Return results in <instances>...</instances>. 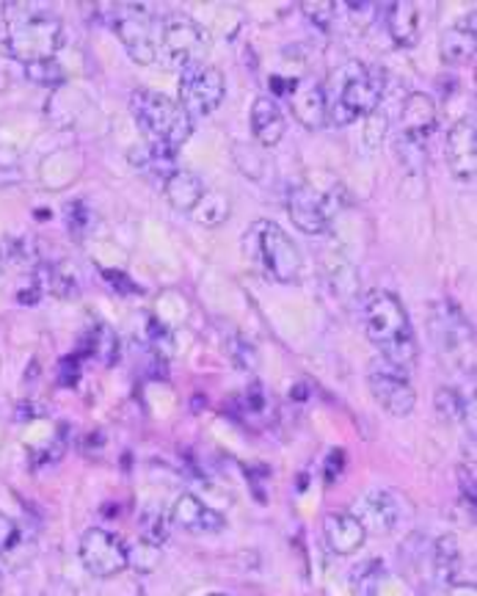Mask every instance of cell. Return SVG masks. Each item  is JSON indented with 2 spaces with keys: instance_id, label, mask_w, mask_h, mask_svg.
<instances>
[{
  "instance_id": "obj_27",
  "label": "cell",
  "mask_w": 477,
  "mask_h": 596,
  "mask_svg": "<svg viewBox=\"0 0 477 596\" xmlns=\"http://www.w3.org/2000/svg\"><path fill=\"white\" fill-rule=\"evenodd\" d=\"M434 406H436V414H439V417L445 420V423L458 425V423H464V420H467V414L473 412L475 403L473 401L467 403V397L458 393V390L439 387V390H436V395H434Z\"/></svg>"
},
{
  "instance_id": "obj_9",
  "label": "cell",
  "mask_w": 477,
  "mask_h": 596,
  "mask_svg": "<svg viewBox=\"0 0 477 596\" xmlns=\"http://www.w3.org/2000/svg\"><path fill=\"white\" fill-rule=\"evenodd\" d=\"M78 558H81L83 569L97 580H111L130 566V549L124 547L116 533L105 531V527H89L78 542Z\"/></svg>"
},
{
  "instance_id": "obj_8",
  "label": "cell",
  "mask_w": 477,
  "mask_h": 596,
  "mask_svg": "<svg viewBox=\"0 0 477 596\" xmlns=\"http://www.w3.org/2000/svg\"><path fill=\"white\" fill-rule=\"evenodd\" d=\"M430 337L445 360L458 362L464 371L475 367V329L456 301H436L430 306Z\"/></svg>"
},
{
  "instance_id": "obj_42",
  "label": "cell",
  "mask_w": 477,
  "mask_h": 596,
  "mask_svg": "<svg viewBox=\"0 0 477 596\" xmlns=\"http://www.w3.org/2000/svg\"><path fill=\"white\" fill-rule=\"evenodd\" d=\"M207 596H230V594H207Z\"/></svg>"
},
{
  "instance_id": "obj_35",
  "label": "cell",
  "mask_w": 477,
  "mask_h": 596,
  "mask_svg": "<svg viewBox=\"0 0 477 596\" xmlns=\"http://www.w3.org/2000/svg\"><path fill=\"white\" fill-rule=\"evenodd\" d=\"M22 536L20 531H17L14 522L9 519V516L0 514V558H9V555L17 553V547H20Z\"/></svg>"
},
{
  "instance_id": "obj_17",
  "label": "cell",
  "mask_w": 477,
  "mask_h": 596,
  "mask_svg": "<svg viewBox=\"0 0 477 596\" xmlns=\"http://www.w3.org/2000/svg\"><path fill=\"white\" fill-rule=\"evenodd\" d=\"M290 100V111L293 117L304 124L306 130H321L326 119V94H323V87L312 78H301L298 83H293V89L287 92Z\"/></svg>"
},
{
  "instance_id": "obj_41",
  "label": "cell",
  "mask_w": 477,
  "mask_h": 596,
  "mask_svg": "<svg viewBox=\"0 0 477 596\" xmlns=\"http://www.w3.org/2000/svg\"><path fill=\"white\" fill-rule=\"evenodd\" d=\"M0 592H3V572H0Z\"/></svg>"
},
{
  "instance_id": "obj_29",
  "label": "cell",
  "mask_w": 477,
  "mask_h": 596,
  "mask_svg": "<svg viewBox=\"0 0 477 596\" xmlns=\"http://www.w3.org/2000/svg\"><path fill=\"white\" fill-rule=\"evenodd\" d=\"M382 564L378 560H367L359 569L351 572V583H354L356 596H378V586H382Z\"/></svg>"
},
{
  "instance_id": "obj_20",
  "label": "cell",
  "mask_w": 477,
  "mask_h": 596,
  "mask_svg": "<svg viewBox=\"0 0 477 596\" xmlns=\"http://www.w3.org/2000/svg\"><path fill=\"white\" fill-rule=\"evenodd\" d=\"M436 130V105L428 94L412 92L403 100L400 133L414 135L419 141H428Z\"/></svg>"
},
{
  "instance_id": "obj_11",
  "label": "cell",
  "mask_w": 477,
  "mask_h": 596,
  "mask_svg": "<svg viewBox=\"0 0 477 596\" xmlns=\"http://www.w3.org/2000/svg\"><path fill=\"white\" fill-rule=\"evenodd\" d=\"M367 387H371L378 406H382L384 412H389L392 417H406V414H412L414 406H417V393H414L412 382H408V373L384 360L371 367V373H367Z\"/></svg>"
},
{
  "instance_id": "obj_13",
  "label": "cell",
  "mask_w": 477,
  "mask_h": 596,
  "mask_svg": "<svg viewBox=\"0 0 477 596\" xmlns=\"http://www.w3.org/2000/svg\"><path fill=\"white\" fill-rule=\"evenodd\" d=\"M287 215L306 235H323L328 230V224H332L328 199L306 183L293 185L287 191Z\"/></svg>"
},
{
  "instance_id": "obj_14",
  "label": "cell",
  "mask_w": 477,
  "mask_h": 596,
  "mask_svg": "<svg viewBox=\"0 0 477 596\" xmlns=\"http://www.w3.org/2000/svg\"><path fill=\"white\" fill-rule=\"evenodd\" d=\"M169 519H172L174 527H180L185 533H196V536H215V533H221L226 527L224 516L215 508H210V505H204L191 492L174 499Z\"/></svg>"
},
{
  "instance_id": "obj_4",
  "label": "cell",
  "mask_w": 477,
  "mask_h": 596,
  "mask_svg": "<svg viewBox=\"0 0 477 596\" xmlns=\"http://www.w3.org/2000/svg\"><path fill=\"white\" fill-rule=\"evenodd\" d=\"M130 111L150 141L180 150L193 133V119L180 108L177 100L152 89H135L130 94Z\"/></svg>"
},
{
  "instance_id": "obj_28",
  "label": "cell",
  "mask_w": 477,
  "mask_h": 596,
  "mask_svg": "<svg viewBox=\"0 0 477 596\" xmlns=\"http://www.w3.org/2000/svg\"><path fill=\"white\" fill-rule=\"evenodd\" d=\"M39 282H42L44 291H50L53 296H61V299H70V296H78V282H75V274H72L70 269H67L64 263L59 265H42V269L37 271Z\"/></svg>"
},
{
  "instance_id": "obj_26",
  "label": "cell",
  "mask_w": 477,
  "mask_h": 596,
  "mask_svg": "<svg viewBox=\"0 0 477 596\" xmlns=\"http://www.w3.org/2000/svg\"><path fill=\"white\" fill-rule=\"evenodd\" d=\"M230 196H224L221 191H204V196L199 199L196 208L191 210L193 221L202 226H219L230 219Z\"/></svg>"
},
{
  "instance_id": "obj_18",
  "label": "cell",
  "mask_w": 477,
  "mask_h": 596,
  "mask_svg": "<svg viewBox=\"0 0 477 596\" xmlns=\"http://www.w3.org/2000/svg\"><path fill=\"white\" fill-rule=\"evenodd\" d=\"M128 161L133 163L139 172H144L146 178L158 180V183H166L174 172H177V150L172 147L155 144V141H146V144L133 147L128 152Z\"/></svg>"
},
{
  "instance_id": "obj_15",
  "label": "cell",
  "mask_w": 477,
  "mask_h": 596,
  "mask_svg": "<svg viewBox=\"0 0 477 596\" xmlns=\"http://www.w3.org/2000/svg\"><path fill=\"white\" fill-rule=\"evenodd\" d=\"M354 516L359 519V525L365 527L367 536H371V533L373 536H386V533L395 531L397 522H400L397 499L384 489L367 492V495L359 499V505H356Z\"/></svg>"
},
{
  "instance_id": "obj_37",
  "label": "cell",
  "mask_w": 477,
  "mask_h": 596,
  "mask_svg": "<svg viewBox=\"0 0 477 596\" xmlns=\"http://www.w3.org/2000/svg\"><path fill=\"white\" fill-rule=\"evenodd\" d=\"M89 221H92V215H89L87 204L83 202H72L70 208H67V224H70V232L83 235V232L89 230Z\"/></svg>"
},
{
  "instance_id": "obj_3",
  "label": "cell",
  "mask_w": 477,
  "mask_h": 596,
  "mask_svg": "<svg viewBox=\"0 0 477 596\" xmlns=\"http://www.w3.org/2000/svg\"><path fill=\"white\" fill-rule=\"evenodd\" d=\"M326 94V119L337 128L356 122L359 117H371L382 108L384 81L376 70L362 61H348L339 67L328 81Z\"/></svg>"
},
{
  "instance_id": "obj_12",
  "label": "cell",
  "mask_w": 477,
  "mask_h": 596,
  "mask_svg": "<svg viewBox=\"0 0 477 596\" xmlns=\"http://www.w3.org/2000/svg\"><path fill=\"white\" fill-rule=\"evenodd\" d=\"M447 169L461 183H475L477 178V124L475 117L458 119L445 139Z\"/></svg>"
},
{
  "instance_id": "obj_16",
  "label": "cell",
  "mask_w": 477,
  "mask_h": 596,
  "mask_svg": "<svg viewBox=\"0 0 477 596\" xmlns=\"http://www.w3.org/2000/svg\"><path fill=\"white\" fill-rule=\"evenodd\" d=\"M323 542L334 555H356L367 542L365 527L348 511H332L323 519Z\"/></svg>"
},
{
  "instance_id": "obj_40",
  "label": "cell",
  "mask_w": 477,
  "mask_h": 596,
  "mask_svg": "<svg viewBox=\"0 0 477 596\" xmlns=\"http://www.w3.org/2000/svg\"><path fill=\"white\" fill-rule=\"evenodd\" d=\"M3 265H6V257H3V249H0V276H3Z\"/></svg>"
},
{
  "instance_id": "obj_5",
  "label": "cell",
  "mask_w": 477,
  "mask_h": 596,
  "mask_svg": "<svg viewBox=\"0 0 477 596\" xmlns=\"http://www.w3.org/2000/svg\"><path fill=\"white\" fill-rule=\"evenodd\" d=\"M246 254L254 260L257 269H263L265 276L276 282H295L304 269L301 249L295 246L293 238L274 221H254L252 230L243 235Z\"/></svg>"
},
{
  "instance_id": "obj_10",
  "label": "cell",
  "mask_w": 477,
  "mask_h": 596,
  "mask_svg": "<svg viewBox=\"0 0 477 596\" xmlns=\"http://www.w3.org/2000/svg\"><path fill=\"white\" fill-rule=\"evenodd\" d=\"M177 102L189 117H210L215 108L224 102L226 81L221 70L210 64L189 67L180 72V87H177Z\"/></svg>"
},
{
  "instance_id": "obj_1",
  "label": "cell",
  "mask_w": 477,
  "mask_h": 596,
  "mask_svg": "<svg viewBox=\"0 0 477 596\" xmlns=\"http://www.w3.org/2000/svg\"><path fill=\"white\" fill-rule=\"evenodd\" d=\"M64 44V26L39 3L3 6V53L22 67L55 59Z\"/></svg>"
},
{
  "instance_id": "obj_31",
  "label": "cell",
  "mask_w": 477,
  "mask_h": 596,
  "mask_svg": "<svg viewBox=\"0 0 477 596\" xmlns=\"http://www.w3.org/2000/svg\"><path fill=\"white\" fill-rule=\"evenodd\" d=\"M89 343H92V354L100 356L105 365H113L119 356V343H116V334L111 332L108 326H100L97 332L89 334Z\"/></svg>"
},
{
  "instance_id": "obj_39",
  "label": "cell",
  "mask_w": 477,
  "mask_h": 596,
  "mask_svg": "<svg viewBox=\"0 0 477 596\" xmlns=\"http://www.w3.org/2000/svg\"><path fill=\"white\" fill-rule=\"evenodd\" d=\"M343 464H345V453L343 451H334L332 456H328V462H326V484H334V478H339V475H343Z\"/></svg>"
},
{
  "instance_id": "obj_25",
  "label": "cell",
  "mask_w": 477,
  "mask_h": 596,
  "mask_svg": "<svg viewBox=\"0 0 477 596\" xmlns=\"http://www.w3.org/2000/svg\"><path fill=\"white\" fill-rule=\"evenodd\" d=\"M395 152H397L400 166L406 169V174H412V178H423L425 166H428V147H425V141L400 133L395 141Z\"/></svg>"
},
{
  "instance_id": "obj_6",
  "label": "cell",
  "mask_w": 477,
  "mask_h": 596,
  "mask_svg": "<svg viewBox=\"0 0 477 596\" xmlns=\"http://www.w3.org/2000/svg\"><path fill=\"white\" fill-rule=\"evenodd\" d=\"M108 14V22L116 31L119 42L124 44L130 59L141 67H150L158 61V42H161L163 22L158 20L155 11L139 3H119L102 9Z\"/></svg>"
},
{
  "instance_id": "obj_30",
  "label": "cell",
  "mask_w": 477,
  "mask_h": 596,
  "mask_svg": "<svg viewBox=\"0 0 477 596\" xmlns=\"http://www.w3.org/2000/svg\"><path fill=\"white\" fill-rule=\"evenodd\" d=\"M26 75L31 78L33 83H39V87H61L64 83V70H61V64L55 59L50 61H37V64H28L26 67Z\"/></svg>"
},
{
  "instance_id": "obj_2",
  "label": "cell",
  "mask_w": 477,
  "mask_h": 596,
  "mask_svg": "<svg viewBox=\"0 0 477 596\" xmlns=\"http://www.w3.org/2000/svg\"><path fill=\"white\" fill-rule=\"evenodd\" d=\"M365 332L371 343L382 351V360L400 371H412L417 365V337L403 301L389 291H371L362 304Z\"/></svg>"
},
{
  "instance_id": "obj_33",
  "label": "cell",
  "mask_w": 477,
  "mask_h": 596,
  "mask_svg": "<svg viewBox=\"0 0 477 596\" xmlns=\"http://www.w3.org/2000/svg\"><path fill=\"white\" fill-rule=\"evenodd\" d=\"M166 536H169L166 519H163L161 514L141 516V538H144L146 544H155V547H161V544L166 542Z\"/></svg>"
},
{
  "instance_id": "obj_21",
  "label": "cell",
  "mask_w": 477,
  "mask_h": 596,
  "mask_svg": "<svg viewBox=\"0 0 477 596\" xmlns=\"http://www.w3.org/2000/svg\"><path fill=\"white\" fill-rule=\"evenodd\" d=\"M386 31L397 48H414L419 39V9L408 0H395L382 11Z\"/></svg>"
},
{
  "instance_id": "obj_36",
  "label": "cell",
  "mask_w": 477,
  "mask_h": 596,
  "mask_svg": "<svg viewBox=\"0 0 477 596\" xmlns=\"http://www.w3.org/2000/svg\"><path fill=\"white\" fill-rule=\"evenodd\" d=\"M230 351H232V360H235V365L246 367V371H254V367H257V351H254V345H248L246 340H241V337L232 340Z\"/></svg>"
},
{
  "instance_id": "obj_22",
  "label": "cell",
  "mask_w": 477,
  "mask_h": 596,
  "mask_svg": "<svg viewBox=\"0 0 477 596\" xmlns=\"http://www.w3.org/2000/svg\"><path fill=\"white\" fill-rule=\"evenodd\" d=\"M287 122L280 102L274 98H257L252 105V133L263 147H276L285 135Z\"/></svg>"
},
{
  "instance_id": "obj_19",
  "label": "cell",
  "mask_w": 477,
  "mask_h": 596,
  "mask_svg": "<svg viewBox=\"0 0 477 596\" xmlns=\"http://www.w3.org/2000/svg\"><path fill=\"white\" fill-rule=\"evenodd\" d=\"M477 11L473 9L469 14L458 17L442 37V55L447 64H467L475 59V44H477Z\"/></svg>"
},
{
  "instance_id": "obj_32",
  "label": "cell",
  "mask_w": 477,
  "mask_h": 596,
  "mask_svg": "<svg viewBox=\"0 0 477 596\" xmlns=\"http://www.w3.org/2000/svg\"><path fill=\"white\" fill-rule=\"evenodd\" d=\"M386 130H389V117L378 108V111H373L371 117H365V144L367 150H378L386 135Z\"/></svg>"
},
{
  "instance_id": "obj_38",
  "label": "cell",
  "mask_w": 477,
  "mask_h": 596,
  "mask_svg": "<svg viewBox=\"0 0 477 596\" xmlns=\"http://www.w3.org/2000/svg\"><path fill=\"white\" fill-rule=\"evenodd\" d=\"M458 486H461V497H464V503L469 505V511H473L475 514V473L473 469H467V467H461L458 469Z\"/></svg>"
},
{
  "instance_id": "obj_24",
  "label": "cell",
  "mask_w": 477,
  "mask_h": 596,
  "mask_svg": "<svg viewBox=\"0 0 477 596\" xmlns=\"http://www.w3.org/2000/svg\"><path fill=\"white\" fill-rule=\"evenodd\" d=\"M458 572H461V549L453 536H442L434 544V575L439 577L445 586H453L458 580Z\"/></svg>"
},
{
  "instance_id": "obj_23",
  "label": "cell",
  "mask_w": 477,
  "mask_h": 596,
  "mask_svg": "<svg viewBox=\"0 0 477 596\" xmlns=\"http://www.w3.org/2000/svg\"><path fill=\"white\" fill-rule=\"evenodd\" d=\"M204 180L199 178L196 172H189V169H177L172 178L163 183V194H166L169 202H172L174 210H183V213H191L199 204V199L204 196Z\"/></svg>"
},
{
  "instance_id": "obj_7",
  "label": "cell",
  "mask_w": 477,
  "mask_h": 596,
  "mask_svg": "<svg viewBox=\"0 0 477 596\" xmlns=\"http://www.w3.org/2000/svg\"><path fill=\"white\" fill-rule=\"evenodd\" d=\"M210 48H213V39H210L202 22H196L189 14H174L161 28L158 61H163L169 70L185 72L189 67L204 64Z\"/></svg>"
},
{
  "instance_id": "obj_34",
  "label": "cell",
  "mask_w": 477,
  "mask_h": 596,
  "mask_svg": "<svg viewBox=\"0 0 477 596\" xmlns=\"http://www.w3.org/2000/svg\"><path fill=\"white\" fill-rule=\"evenodd\" d=\"M301 11H304L306 17H309L312 22H315L317 28H323V31H328V28L334 26V20H337V6L334 3H304L301 6Z\"/></svg>"
}]
</instances>
